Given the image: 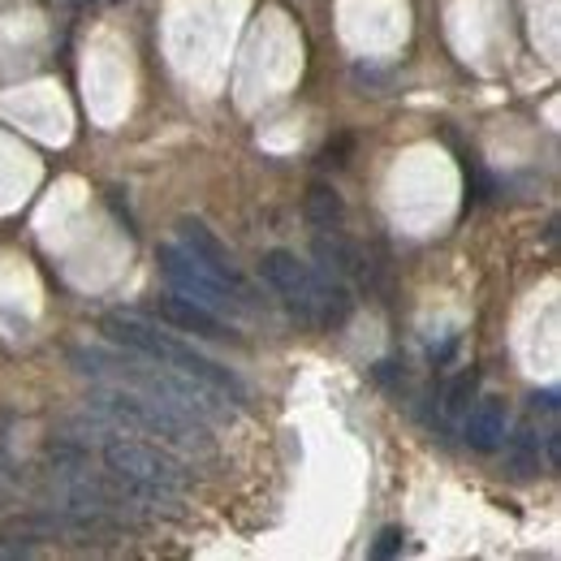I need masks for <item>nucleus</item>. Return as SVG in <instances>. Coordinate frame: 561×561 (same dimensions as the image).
I'll return each instance as SVG.
<instances>
[{"label":"nucleus","mask_w":561,"mask_h":561,"mask_svg":"<svg viewBox=\"0 0 561 561\" xmlns=\"http://www.w3.org/2000/svg\"><path fill=\"white\" fill-rule=\"evenodd\" d=\"M104 458V480L113 484L122 505H142L151 514H182V496L195 484V471L182 462V454L156 445V440H135L122 427L104 432L100 440Z\"/></svg>","instance_id":"f257e3e1"},{"label":"nucleus","mask_w":561,"mask_h":561,"mask_svg":"<svg viewBox=\"0 0 561 561\" xmlns=\"http://www.w3.org/2000/svg\"><path fill=\"white\" fill-rule=\"evenodd\" d=\"M91 411L100 420H108L113 427H122V432L151 436L156 445H164L173 454H186V458H211L216 454L211 427L204 423V415H195L186 407L147 398V393L122 389V385H100L91 393Z\"/></svg>","instance_id":"f03ea898"},{"label":"nucleus","mask_w":561,"mask_h":561,"mask_svg":"<svg viewBox=\"0 0 561 561\" xmlns=\"http://www.w3.org/2000/svg\"><path fill=\"white\" fill-rule=\"evenodd\" d=\"M73 363L95 376L100 385H122V389H135L147 398H160V402H173V407H186L204 420H220L229 415V398L216 393L211 385L178 371V367H164L156 358H142V354H104V351H73Z\"/></svg>","instance_id":"7ed1b4c3"},{"label":"nucleus","mask_w":561,"mask_h":561,"mask_svg":"<svg viewBox=\"0 0 561 561\" xmlns=\"http://www.w3.org/2000/svg\"><path fill=\"white\" fill-rule=\"evenodd\" d=\"M104 333H108V342H117V346H126V351L142 354V358H156V363H164V367H178V371H186V376L211 385L216 393L229 398V407H247V402H251V389L242 385L238 371L220 367L216 358H208L204 351H195L191 342L173 337L169 329H160V324H151V320H142V316H108V320H104Z\"/></svg>","instance_id":"20e7f679"},{"label":"nucleus","mask_w":561,"mask_h":561,"mask_svg":"<svg viewBox=\"0 0 561 561\" xmlns=\"http://www.w3.org/2000/svg\"><path fill=\"white\" fill-rule=\"evenodd\" d=\"M260 277L264 285L285 298V307L298 316V320H307V324H329V329H342L346 320H351V294H346V285L337 277H329V273H316V268H307L298 255H289V251H268L264 260H260Z\"/></svg>","instance_id":"39448f33"},{"label":"nucleus","mask_w":561,"mask_h":561,"mask_svg":"<svg viewBox=\"0 0 561 561\" xmlns=\"http://www.w3.org/2000/svg\"><path fill=\"white\" fill-rule=\"evenodd\" d=\"M156 264H160V277L169 280V289L173 294H182V298H191V302H199V307H208V311H242L247 307V285H233V280H225L220 273H211L208 264H199L191 251H182L178 242H164L160 251H156Z\"/></svg>","instance_id":"423d86ee"},{"label":"nucleus","mask_w":561,"mask_h":561,"mask_svg":"<svg viewBox=\"0 0 561 561\" xmlns=\"http://www.w3.org/2000/svg\"><path fill=\"white\" fill-rule=\"evenodd\" d=\"M178 247H182V251H191L199 264H208L211 273H220L225 280H233V285H247V280H242V273L233 268L229 251L220 247V238L211 233L204 220H195V216H182V220H178Z\"/></svg>","instance_id":"0eeeda50"},{"label":"nucleus","mask_w":561,"mask_h":561,"mask_svg":"<svg viewBox=\"0 0 561 561\" xmlns=\"http://www.w3.org/2000/svg\"><path fill=\"white\" fill-rule=\"evenodd\" d=\"M156 311H160L164 324H173V329H182V333H195V337H204V342H225V337H233L216 311L199 307V302H191V298H182V294L160 298Z\"/></svg>","instance_id":"6e6552de"},{"label":"nucleus","mask_w":561,"mask_h":561,"mask_svg":"<svg viewBox=\"0 0 561 561\" xmlns=\"http://www.w3.org/2000/svg\"><path fill=\"white\" fill-rule=\"evenodd\" d=\"M467 445L476 454H492L501 440H505V402L501 398H484L471 415H467V427H462Z\"/></svg>","instance_id":"1a4fd4ad"},{"label":"nucleus","mask_w":561,"mask_h":561,"mask_svg":"<svg viewBox=\"0 0 561 561\" xmlns=\"http://www.w3.org/2000/svg\"><path fill=\"white\" fill-rule=\"evenodd\" d=\"M342 216H346V204H342V195L329 182H316L307 191V225L316 233H337L342 229Z\"/></svg>","instance_id":"9d476101"},{"label":"nucleus","mask_w":561,"mask_h":561,"mask_svg":"<svg viewBox=\"0 0 561 561\" xmlns=\"http://www.w3.org/2000/svg\"><path fill=\"white\" fill-rule=\"evenodd\" d=\"M505 454H510V462H514V471H518V476L540 471V436H536V427H531V423H523V427L505 440Z\"/></svg>","instance_id":"9b49d317"},{"label":"nucleus","mask_w":561,"mask_h":561,"mask_svg":"<svg viewBox=\"0 0 561 561\" xmlns=\"http://www.w3.org/2000/svg\"><path fill=\"white\" fill-rule=\"evenodd\" d=\"M476 389H480V371H476V367H467L462 376H454L449 389H445V415H462V411L471 407Z\"/></svg>","instance_id":"f8f14e48"},{"label":"nucleus","mask_w":561,"mask_h":561,"mask_svg":"<svg viewBox=\"0 0 561 561\" xmlns=\"http://www.w3.org/2000/svg\"><path fill=\"white\" fill-rule=\"evenodd\" d=\"M402 540H407V536H402V527H385V531H380V536H376V545H371V558H398V553H402Z\"/></svg>","instance_id":"ddd939ff"},{"label":"nucleus","mask_w":561,"mask_h":561,"mask_svg":"<svg viewBox=\"0 0 561 561\" xmlns=\"http://www.w3.org/2000/svg\"><path fill=\"white\" fill-rule=\"evenodd\" d=\"M346 151H351V139H337V147H333V142H329V147H324V151H320V164H324V169H329V164H333V169H337V164H346V160H342V156H346Z\"/></svg>","instance_id":"4468645a"},{"label":"nucleus","mask_w":561,"mask_h":561,"mask_svg":"<svg viewBox=\"0 0 561 561\" xmlns=\"http://www.w3.org/2000/svg\"><path fill=\"white\" fill-rule=\"evenodd\" d=\"M558 389H545V393H536V398H531V411H545V415H549V420H553V415H558Z\"/></svg>","instance_id":"2eb2a0df"},{"label":"nucleus","mask_w":561,"mask_h":561,"mask_svg":"<svg viewBox=\"0 0 561 561\" xmlns=\"http://www.w3.org/2000/svg\"><path fill=\"white\" fill-rule=\"evenodd\" d=\"M540 440H545V462H549V467H553V471H558V462H561V440H558V427H549V432H545V436H540Z\"/></svg>","instance_id":"dca6fc26"},{"label":"nucleus","mask_w":561,"mask_h":561,"mask_svg":"<svg viewBox=\"0 0 561 561\" xmlns=\"http://www.w3.org/2000/svg\"><path fill=\"white\" fill-rule=\"evenodd\" d=\"M73 4H82V0H73Z\"/></svg>","instance_id":"f3484780"}]
</instances>
